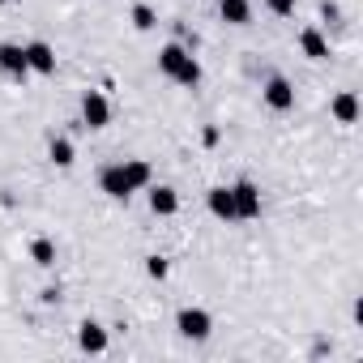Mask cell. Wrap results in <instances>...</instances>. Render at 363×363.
Wrapping results in <instances>:
<instances>
[{
    "label": "cell",
    "mask_w": 363,
    "mask_h": 363,
    "mask_svg": "<svg viewBox=\"0 0 363 363\" xmlns=\"http://www.w3.org/2000/svg\"><path fill=\"white\" fill-rule=\"evenodd\" d=\"M145 201H150V214H158V218L179 214V193H175L171 184H150V189H145Z\"/></svg>",
    "instance_id": "cell-8"
},
{
    "label": "cell",
    "mask_w": 363,
    "mask_h": 363,
    "mask_svg": "<svg viewBox=\"0 0 363 363\" xmlns=\"http://www.w3.org/2000/svg\"><path fill=\"white\" fill-rule=\"evenodd\" d=\"M0 5H9V0H0Z\"/></svg>",
    "instance_id": "cell-23"
},
{
    "label": "cell",
    "mask_w": 363,
    "mask_h": 363,
    "mask_svg": "<svg viewBox=\"0 0 363 363\" xmlns=\"http://www.w3.org/2000/svg\"><path fill=\"white\" fill-rule=\"evenodd\" d=\"M128 18H133V26H137V30H154V26H158V13H154L150 5H133V13H128Z\"/></svg>",
    "instance_id": "cell-17"
},
{
    "label": "cell",
    "mask_w": 363,
    "mask_h": 363,
    "mask_svg": "<svg viewBox=\"0 0 363 363\" xmlns=\"http://www.w3.org/2000/svg\"><path fill=\"white\" fill-rule=\"evenodd\" d=\"M201 141H206V145L214 150V145L223 141V128H218V124H206V128H201Z\"/></svg>",
    "instance_id": "cell-21"
},
{
    "label": "cell",
    "mask_w": 363,
    "mask_h": 363,
    "mask_svg": "<svg viewBox=\"0 0 363 363\" xmlns=\"http://www.w3.org/2000/svg\"><path fill=\"white\" fill-rule=\"evenodd\" d=\"M39 303H60V286H43L39 291Z\"/></svg>",
    "instance_id": "cell-22"
},
{
    "label": "cell",
    "mask_w": 363,
    "mask_h": 363,
    "mask_svg": "<svg viewBox=\"0 0 363 363\" xmlns=\"http://www.w3.org/2000/svg\"><path fill=\"white\" fill-rule=\"evenodd\" d=\"M145 274H150L154 282H162V278L171 274V261H167L162 252H150V257H145Z\"/></svg>",
    "instance_id": "cell-18"
},
{
    "label": "cell",
    "mask_w": 363,
    "mask_h": 363,
    "mask_svg": "<svg viewBox=\"0 0 363 363\" xmlns=\"http://www.w3.org/2000/svg\"><path fill=\"white\" fill-rule=\"evenodd\" d=\"M329 111H333V120H337V124H354V120H359V94H354V90L333 94Z\"/></svg>",
    "instance_id": "cell-14"
},
{
    "label": "cell",
    "mask_w": 363,
    "mask_h": 363,
    "mask_svg": "<svg viewBox=\"0 0 363 363\" xmlns=\"http://www.w3.org/2000/svg\"><path fill=\"white\" fill-rule=\"evenodd\" d=\"M231 197H235V218H261L265 201H261V189L252 184V179H240V184H231Z\"/></svg>",
    "instance_id": "cell-4"
},
{
    "label": "cell",
    "mask_w": 363,
    "mask_h": 363,
    "mask_svg": "<svg viewBox=\"0 0 363 363\" xmlns=\"http://www.w3.org/2000/svg\"><path fill=\"white\" fill-rule=\"evenodd\" d=\"M0 73H9V77H26V48L22 43H0Z\"/></svg>",
    "instance_id": "cell-12"
},
{
    "label": "cell",
    "mask_w": 363,
    "mask_h": 363,
    "mask_svg": "<svg viewBox=\"0 0 363 363\" xmlns=\"http://www.w3.org/2000/svg\"><path fill=\"white\" fill-rule=\"evenodd\" d=\"M175 329H179V337H189V342H206L214 333V316L206 308H179L175 312Z\"/></svg>",
    "instance_id": "cell-3"
},
{
    "label": "cell",
    "mask_w": 363,
    "mask_h": 363,
    "mask_svg": "<svg viewBox=\"0 0 363 363\" xmlns=\"http://www.w3.org/2000/svg\"><path fill=\"white\" fill-rule=\"evenodd\" d=\"M154 184V171L145 158H124V162H107L99 171V189L111 197V201H128L133 193H145Z\"/></svg>",
    "instance_id": "cell-1"
},
{
    "label": "cell",
    "mask_w": 363,
    "mask_h": 363,
    "mask_svg": "<svg viewBox=\"0 0 363 363\" xmlns=\"http://www.w3.org/2000/svg\"><path fill=\"white\" fill-rule=\"evenodd\" d=\"M158 69L175 82V86H201V60L193 56V48L184 43H167L158 52Z\"/></svg>",
    "instance_id": "cell-2"
},
{
    "label": "cell",
    "mask_w": 363,
    "mask_h": 363,
    "mask_svg": "<svg viewBox=\"0 0 363 363\" xmlns=\"http://www.w3.org/2000/svg\"><path fill=\"white\" fill-rule=\"evenodd\" d=\"M22 48H26V69H30V73H43V77H52V73H56V48H52L48 39L22 43Z\"/></svg>",
    "instance_id": "cell-6"
},
{
    "label": "cell",
    "mask_w": 363,
    "mask_h": 363,
    "mask_svg": "<svg viewBox=\"0 0 363 363\" xmlns=\"http://www.w3.org/2000/svg\"><path fill=\"white\" fill-rule=\"evenodd\" d=\"M48 158H52L56 167H73V162H77V150H73V141H69L65 133H56V137L48 141Z\"/></svg>",
    "instance_id": "cell-15"
},
{
    "label": "cell",
    "mask_w": 363,
    "mask_h": 363,
    "mask_svg": "<svg viewBox=\"0 0 363 363\" xmlns=\"http://www.w3.org/2000/svg\"><path fill=\"white\" fill-rule=\"evenodd\" d=\"M30 261H35L39 269H52V265H56V240L35 235V240H30Z\"/></svg>",
    "instance_id": "cell-16"
},
{
    "label": "cell",
    "mask_w": 363,
    "mask_h": 363,
    "mask_svg": "<svg viewBox=\"0 0 363 363\" xmlns=\"http://www.w3.org/2000/svg\"><path fill=\"white\" fill-rule=\"evenodd\" d=\"M320 18H325L329 26H342V9L333 5V0H325V5H320Z\"/></svg>",
    "instance_id": "cell-20"
},
{
    "label": "cell",
    "mask_w": 363,
    "mask_h": 363,
    "mask_svg": "<svg viewBox=\"0 0 363 363\" xmlns=\"http://www.w3.org/2000/svg\"><path fill=\"white\" fill-rule=\"evenodd\" d=\"M218 18L227 26H248L252 22V0H218Z\"/></svg>",
    "instance_id": "cell-13"
},
{
    "label": "cell",
    "mask_w": 363,
    "mask_h": 363,
    "mask_svg": "<svg viewBox=\"0 0 363 363\" xmlns=\"http://www.w3.org/2000/svg\"><path fill=\"white\" fill-rule=\"evenodd\" d=\"M261 94H265L269 111H291V107H295V86H291L286 77H278V73L261 86Z\"/></svg>",
    "instance_id": "cell-7"
},
{
    "label": "cell",
    "mask_w": 363,
    "mask_h": 363,
    "mask_svg": "<svg viewBox=\"0 0 363 363\" xmlns=\"http://www.w3.org/2000/svg\"><path fill=\"white\" fill-rule=\"evenodd\" d=\"M299 52H303L308 60H329V39H325V30H320V26H303V30H299Z\"/></svg>",
    "instance_id": "cell-11"
},
{
    "label": "cell",
    "mask_w": 363,
    "mask_h": 363,
    "mask_svg": "<svg viewBox=\"0 0 363 363\" xmlns=\"http://www.w3.org/2000/svg\"><path fill=\"white\" fill-rule=\"evenodd\" d=\"M265 5H269L274 18H291L295 13V0H265Z\"/></svg>",
    "instance_id": "cell-19"
},
{
    "label": "cell",
    "mask_w": 363,
    "mask_h": 363,
    "mask_svg": "<svg viewBox=\"0 0 363 363\" xmlns=\"http://www.w3.org/2000/svg\"><path fill=\"white\" fill-rule=\"evenodd\" d=\"M82 124L86 128H107L111 124V103L103 90H86L82 94Z\"/></svg>",
    "instance_id": "cell-5"
},
{
    "label": "cell",
    "mask_w": 363,
    "mask_h": 363,
    "mask_svg": "<svg viewBox=\"0 0 363 363\" xmlns=\"http://www.w3.org/2000/svg\"><path fill=\"white\" fill-rule=\"evenodd\" d=\"M107 342H111V337H107V329H103L99 320L86 316V320L77 325V346H82L86 354H107Z\"/></svg>",
    "instance_id": "cell-10"
},
{
    "label": "cell",
    "mask_w": 363,
    "mask_h": 363,
    "mask_svg": "<svg viewBox=\"0 0 363 363\" xmlns=\"http://www.w3.org/2000/svg\"><path fill=\"white\" fill-rule=\"evenodd\" d=\"M206 206H210V214H214L218 223H240V218H235V197H231V184H214V189L206 193Z\"/></svg>",
    "instance_id": "cell-9"
}]
</instances>
